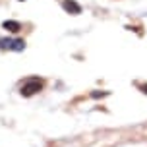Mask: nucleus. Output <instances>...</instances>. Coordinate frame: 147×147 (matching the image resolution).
<instances>
[{"label":"nucleus","mask_w":147,"mask_h":147,"mask_svg":"<svg viewBox=\"0 0 147 147\" xmlns=\"http://www.w3.org/2000/svg\"><path fill=\"white\" fill-rule=\"evenodd\" d=\"M41 89H43V81L37 80V78H31V80H27L22 85V95L31 97V95H35L37 91H41Z\"/></svg>","instance_id":"f257e3e1"},{"label":"nucleus","mask_w":147,"mask_h":147,"mask_svg":"<svg viewBox=\"0 0 147 147\" xmlns=\"http://www.w3.org/2000/svg\"><path fill=\"white\" fill-rule=\"evenodd\" d=\"M62 8L66 10L68 14H74V16L81 14V6L78 2H74V0H64V2H62Z\"/></svg>","instance_id":"f03ea898"},{"label":"nucleus","mask_w":147,"mask_h":147,"mask_svg":"<svg viewBox=\"0 0 147 147\" xmlns=\"http://www.w3.org/2000/svg\"><path fill=\"white\" fill-rule=\"evenodd\" d=\"M2 27L6 31H12V33H18V31L22 29V23L20 22H14V20H6V22L2 23Z\"/></svg>","instance_id":"7ed1b4c3"},{"label":"nucleus","mask_w":147,"mask_h":147,"mask_svg":"<svg viewBox=\"0 0 147 147\" xmlns=\"http://www.w3.org/2000/svg\"><path fill=\"white\" fill-rule=\"evenodd\" d=\"M25 49V41L23 39H12V43H10V49L8 51H16V52H20Z\"/></svg>","instance_id":"20e7f679"},{"label":"nucleus","mask_w":147,"mask_h":147,"mask_svg":"<svg viewBox=\"0 0 147 147\" xmlns=\"http://www.w3.org/2000/svg\"><path fill=\"white\" fill-rule=\"evenodd\" d=\"M143 93H147V85H143Z\"/></svg>","instance_id":"39448f33"}]
</instances>
